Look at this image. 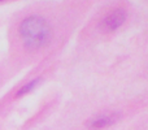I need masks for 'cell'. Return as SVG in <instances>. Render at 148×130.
Wrapping results in <instances>:
<instances>
[{
  "label": "cell",
  "mask_w": 148,
  "mask_h": 130,
  "mask_svg": "<svg viewBox=\"0 0 148 130\" xmlns=\"http://www.w3.org/2000/svg\"><path fill=\"white\" fill-rule=\"evenodd\" d=\"M20 35L27 48L38 50L44 47L51 39V29L44 18L31 16L22 21L20 26Z\"/></svg>",
  "instance_id": "6da1fadb"
},
{
  "label": "cell",
  "mask_w": 148,
  "mask_h": 130,
  "mask_svg": "<svg viewBox=\"0 0 148 130\" xmlns=\"http://www.w3.org/2000/svg\"><path fill=\"white\" fill-rule=\"evenodd\" d=\"M38 82H39V79H34V81L29 82L27 85L22 86L20 90H18L17 96H22V95H25V94H27V92H30L31 90H34V89H35V86L38 85Z\"/></svg>",
  "instance_id": "277c9868"
},
{
  "label": "cell",
  "mask_w": 148,
  "mask_h": 130,
  "mask_svg": "<svg viewBox=\"0 0 148 130\" xmlns=\"http://www.w3.org/2000/svg\"><path fill=\"white\" fill-rule=\"evenodd\" d=\"M120 118L118 115H105V116H99V117H94L90 122H87V126L88 129H103L107 128V126H110L116 122V121Z\"/></svg>",
  "instance_id": "3957f363"
},
{
  "label": "cell",
  "mask_w": 148,
  "mask_h": 130,
  "mask_svg": "<svg viewBox=\"0 0 148 130\" xmlns=\"http://www.w3.org/2000/svg\"><path fill=\"white\" fill-rule=\"evenodd\" d=\"M125 18H126L125 10L123 9H116L105 17L103 25H104L105 30L112 31V30H116L117 28H120V26L123 23Z\"/></svg>",
  "instance_id": "7a4b0ae2"
}]
</instances>
